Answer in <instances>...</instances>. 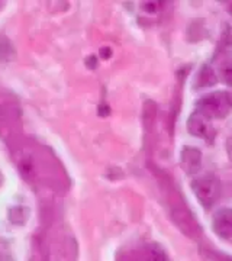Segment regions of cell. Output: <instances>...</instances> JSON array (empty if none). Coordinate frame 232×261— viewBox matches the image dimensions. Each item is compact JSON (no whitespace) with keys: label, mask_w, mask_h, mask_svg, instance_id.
<instances>
[{"label":"cell","mask_w":232,"mask_h":261,"mask_svg":"<svg viewBox=\"0 0 232 261\" xmlns=\"http://www.w3.org/2000/svg\"><path fill=\"white\" fill-rule=\"evenodd\" d=\"M89 60H90V64H87V65H89L90 68H94V67H96V63H97V61H96V58H94V57H90Z\"/></svg>","instance_id":"8fae6325"},{"label":"cell","mask_w":232,"mask_h":261,"mask_svg":"<svg viewBox=\"0 0 232 261\" xmlns=\"http://www.w3.org/2000/svg\"><path fill=\"white\" fill-rule=\"evenodd\" d=\"M111 56H112L111 48H102V49H100V57H102V58L108 60Z\"/></svg>","instance_id":"9c48e42d"},{"label":"cell","mask_w":232,"mask_h":261,"mask_svg":"<svg viewBox=\"0 0 232 261\" xmlns=\"http://www.w3.org/2000/svg\"><path fill=\"white\" fill-rule=\"evenodd\" d=\"M0 10H2V9H0Z\"/></svg>","instance_id":"5bb4252c"},{"label":"cell","mask_w":232,"mask_h":261,"mask_svg":"<svg viewBox=\"0 0 232 261\" xmlns=\"http://www.w3.org/2000/svg\"><path fill=\"white\" fill-rule=\"evenodd\" d=\"M229 10H231V13H232V6H231V8H229Z\"/></svg>","instance_id":"4fadbf2b"},{"label":"cell","mask_w":232,"mask_h":261,"mask_svg":"<svg viewBox=\"0 0 232 261\" xmlns=\"http://www.w3.org/2000/svg\"><path fill=\"white\" fill-rule=\"evenodd\" d=\"M221 75H222L225 83L232 86V64L223 65L222 68H221Z\"/></svg>","instance_id":"ba28073f"},{"label":"cell","mask_w":232,"mask_h":261,"mask_svg":"<svg viewBox=\"0 0 232 261\" xmlns=\"http://www.w3.org/2000/svg\"><path fill=\"white\" fill-rule=\"evenodd\" d=\"M15 58V48L5 35H0V61H10Z\"/></svg>","instance_id":"52a82bcc"},{"label":"cell","mask_w":232,"mask_h":261,"mask_svg":"<svg viewBox=\"0 0 232 261\" xmlns=\"http://www.w3.org/2000/svg\"><path fill=\"white\" fill-rule=\"evenodd\" d=\"M226 149H228V154H229V157L232 160V140L228 141V145H226Z\"/></svg>","instance_id":"30bf717a"},{"label":"cell","mask_w":232,"mask_h":261,"mask_svg":"<svg viewBox=\"0 0 232 261\" xmlns=\"http://www.w3.org/2000/svg\"><path fill=\"white\" fill-rule=\"evenodd\" d=\"M180 166L187 174H196L202 167V152L190 147L185 148L180 154Z\"/></svg>","instance_id":"5b68a950"},{"label":"cell","mask_w":232,"mask_h":261,"mask_svg":"<svg viewBox=\"0 0 232 261\" xmlns=\"http://www.w3.org/2000/svg\"><path fill=\"white\" fill-rule=\"evenodd\" d=\"M215 83H216V75H215L214 70L211 67L204 65L203 68L199 71V74L196 75V89H203V87L212 86Z\"/></svg>","instance_id":"8992f818"},{"label":"cell","mask_w":232,"mask_h":261,"mask_svg":"<svg viewBox=\"0 0 232 261\" xmlns=\"http://www.w3.org/2000/svg\"><path fill=\"white\" fill-rule=\"evenodd\" d=\"M212 226L216 235H219L221 238L225 240H231L232 238V209H221L219 212H216Z\"/></svg>","instance_id":"277c9868"},{"label":"cell","mask_w":232,"mask_h":261,"mask_svg":"<svg viewBox=\"0 0 232 261\" xmlns=\"http://www.w3.org/2000/svg\"><path fill=\"white\" fill-rule=\"evenodd\" d=\"M232 96L225 92H212L203 96L197 102V112H200L208 119L223 118L231 112Z\"/></svg>","instance_id":"6da1fadb"},{"label":"cell","mask_w":232,"mask_h":261,"mask_svg":"<svg viewBox=\"0 0 232 261\" xmlns=\"http://www.w3.org/2000/svg\"><path fill=\"white\" fill-rule=\"evenodd\" d=\"M187 130L197 138H202L206 141H212L215 137V130L212 125L209 123L208 118L203 116L200 112L196 111L195 113L190 115V118L187 119Z\"/></svg>","instance_id":"3957f363"},{"label":"cell","mask_w":232,"mask_h":261,"mask_svg":"<svg viewBox=\"0 0 232 261\" xmlns=\"http://www.w3.org/2000/svg\"><path fill=\"white\" fill-rule=\"evenodd\" d=\"M192 187H193L196 197L199 199V202L204 207H211L212 205H215V202L221 196V183L212 174L196 178Z\"/></svg>","instance_id":"7a4b0ae2"},{"label":"cell","mask_w":232,"mask_h":261,"mask_svg":"<svg viewBox=\"0 0 232 261\" xmlns=\"http://www.w3.org/2000/svg\"><path fill=\"white\" fill-rule=\"evenodd\" d=\"M2 181H3V174H2V171H0V185H2Z\"/></svg>","instance_id":"7c38bea8"}]
</instances>
